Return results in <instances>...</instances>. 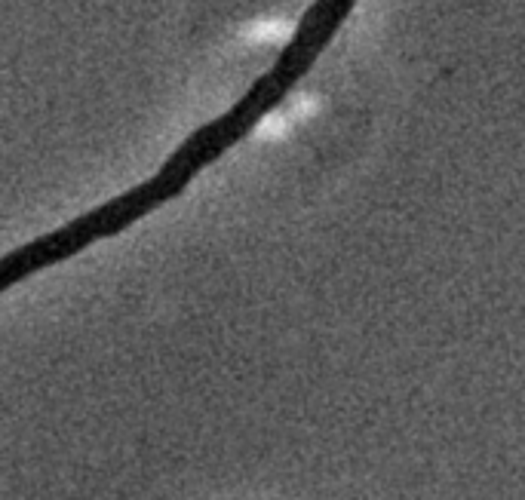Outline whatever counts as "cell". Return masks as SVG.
Segmentation results:
<instances>
[{
	"instance_id": "obj_1",
	"label": "cell",
	"mask_w": 525,
	"mask_h": 500,
	"mask_svg": "<svg viewBox=\"0 0 525 500\" xmlns=\"http://www.w3.org/2000/svg\"><path fill=\"white\" fill-rule=\"evenodd\" d=\"M354 7H357V0H314L298 19L292 40L280 50L271 68L258 80H252V86L225 114H218L215 120L191 132L148 181L123 191L120 197L108 203L114 224L133 227L154 209L172 203L175 197H182L206 166L218 163L222 154L240 145L246 135L311 74V68L326 53V47L335 40L338 28L344 25V19Z\"/></svg>"
}]
</instances>
